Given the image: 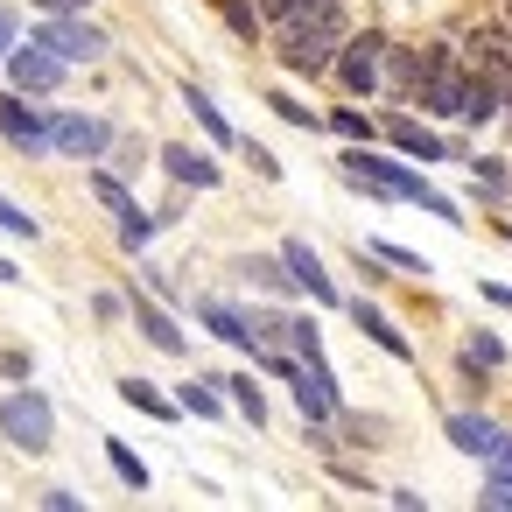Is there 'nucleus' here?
<instances>
[{
	"label": "nucleus",
	"instance_id": "1",
	"mask_svg": "<svg viewBox=\"0 0 512 512\" xmlns=\"http://www.w3.org/2000/svg\"><path fill=\"white\" fill-rule=\"evenodd\" d=\"M344 176L358 183V190H372V197H400V204H421L428 218H442V225H456L463 211L442 197V190H428L407 162H386V155H372V141H351L344 148Z\"/></svg>",
	"mask_w": 512,
	"mask_h": 512
},
{
	"label": "nucleus",
	"instance_id": "2",
	"mask_svg": "<svg viewBox=\"0 0 512 512\" xmlns=\"http://www.w3.org/2000/svg\"><path fill=\"white\" fill-rule=\"evenodd\" d=\"M386 50H393V43H386L379 29H351L330 78H337L351 99H372V92H386Z\"/></svg>",
	"mask_w": 512,
	"mask_h": 512
},
{
	"label": "nucleus",
	"instance_id": "3",
	"mask_svg": "<svg viewBox=\"0 0 512 512\" xmlns=\"http://www.w3.org/2000/svg\"><path fill=\"white\" fill-rule=\"evenodd\" d=\"M421 64H428V71H421V92H414V99H421V106H428L435 120H463L477 71H463V64H456L449 50H421Z\"/></svg>",
	"mask_w": 512,
	"mask_h": 512
},
{
	"label": "nucleus",
	"instance_id": "4",
	"mask_svg": "<svg viewBox=\"0 0 512 512\" xmlns=\"http://www.w3.org/2000/svg\"><path fill=\"white\" fill-rule=\"evenodd\" d=\"M0 435H8L15 449H29V456H43V449L57 442V414H50V400H43L36 386H15L8 400H0Z\"/></svg>",
	"mask_w": 512,
	"mask_h": 512
},
{
	"label": "nucleus",
	"instance_id": "5",
	"mask_svg": "<svg viewBox=\"0 0 512 512\" xmlns=\"http://www.w3.org/2000/svg\"><path fill=\"white\" fill-rule=\"evenodd\" d=\"M50 148L71 155V162H99L113 148V120H99V113H50Z\"/></svg>",
	"mask_w": 512,
	"mask_h": 512
},
{
	"label": "nucleus",
	"instance_id": "6",
	"mask_svg": "<svg viewBox=\"0 0 512 512\" xmlns=\"http://www.w3.org/2000/svg\"><path fill=\"white\" fill-rule=\"evenodd\" d=\"M64 78H71V71H64V57H57L50 43H22V50H8V85H15V92L50 99Z\"/></svg>",
	"mask_w": 512,
	"mask_h": 512
},
{
	"label": "nucleus",
	"instance_id": "7",
	"mask_svg": "<svg viewBox=\"0 0 512 512\" xmlns=\"http://www.w3.org/2000/svg\"><path fill=\"white\" fill-rule=\"evenodd\" d=\"M0 141L22 155H50V113H36L29 92H8L0 99Z\"/></svg>",
	"mask_w": 512,
	"mask_h": 512
},
{
	"label": "nucleus",
	"instance_id": "8",
	"mask_svg": "<svg viewBox=\"0 0 512 512\" xmlns=\"http://www.w3.org/2000/svg\"><path fill=\"white\" fill-rule=\"evenodd\" d=\"M36 43H50L64 64H99V57H106V36H99L92 22H78V15H50V22L36 29Z\"/></svg>",
	"mask_w": 512,
	"mask_h": 512
},
{
	"label": "nucleus",
	"instance_id": "9",
	"mask_svg": "<svg viewBox=\"0 0 512 512\" xmlns=\"http://www.w3.org/2000/svg\"><path fill=\"white\" fill-rule=\"evenodd\" d=\"M288 386H295V407H302L309 421H337V414H344V400H337V379H330V365H302V372H295Z\"/></svg>",
	"mask_w": 512,
	"mask_h": 512
},
{
	"label": "nucleus",
	"instance_id": "10",
	"mask_svg": "<svg viewBox=\"0 0 512 512\" xmlns=\"http://www.w3.org/2000/svg\"><path fill=\"white\" fill-rule=\"evenodd\" d=\"M442 428H449V442H456L463 456H491V449L505 442V428H498L491 414H477V407H456V414H449Z\"/></svg>",
	"mask_w": 512,
	"mask_h": 512
},
{
	"label": "nucleus",
	"instance_id": "11",
	"mask_svg": "<svg viewBox=\"0 0 512 512\" xmlns=\"http://www.w3.org/2000/svg\"><path fill=\"white\" fill-rule=\"evenodd\" d=\"M162 169H169L183 190H218V183H225V176H218V162H211V155H197V148H183V141H169V148H162Z\"/></svg>",
	"mask_w": 512,
	"mask_h": 512
},
{
	"label": "nucleus",
	"instance_id": "12",
	"mask_svg": "<svg viewBox=\"0 0 512 512\" xmlns=\"http://www.w3.org/2000/svg\"><path fill=\"white\" fill-rule=\"evenodd\" d=\"M197 323H204L211 337H225L232 351H253V358H260V344H253V323H246V309H232V302H197Z\"/></svg>",
	"mask_w": 512,
	"mask_h": 512
},
{
	"label": "nucleus",
	"instance_id": "13",
	"mask_svg": "<svg viewBox=\"0 0 512 512\" xmlns=\"http://www.w3.org/2000/svg\"><path fill=\"white\" fill-rule=\"evenodd\" d=\"M281 260L295 267V281H302V295H316V302H344V295L330 288V267H323V260H316V253L302 246V239H288V246H281Z\"/></svg>",
	"mask_w": 512,
	"mask_h": 512
},
{
	"label": "nucleus",
	"instance_id": "14",
	"mask_svg": "<svg viewBox=\"0 0 512 512\" xmlns=\"http://www.w3.org/2000/svg\"><path fill=\"white\" fill-rule=\"evenodd\" d=\"M386 141H393L400 155H414V162H442V155H449V141L428 134L421 120H386Z\"/></svg>",
	"mask_w": 512,
	"mask_h": 512
},
{
	"label": "nucleus",
	"instance_id": "15",
	"mask_svg": "<svg viewBox=\"0 0 512 512\" xmlns=\"http://www.w3.org/2000/svg\"><path fill=\"white\" fill-rule=\"evenodd\" d=\"M183 106H190V113H197V127H204V134H211V141H218V148H239V127H232V120H225V113H218V99H211V92H204V85H183Z\"/></svg>",
	"mask_w": 512,
	"mask_h": 512
},
{
	"label": "nucleus",
	"instance_id": "16",
	"mask_svg": "<svg viewBox=\"0 0 512 512\" xmlns=\"http://www.w3.org/2000/svg\"><path fill=\"white\" fill-rule=\"evenodd\" d=\"M351 323H358V330H365V337H372L386 358H414V351H407V337L386 323V309H379V302H351Z\"/></svg>",
	"mask_w": 512,
	"mask_h": 512
},
{
	"label": "nucleus",
	"instance_id": "17",
	"mask_svg": "<svg viewBox=\"0 0 512 512\" xmlns=\"http://www.w3.org/2000/svg\"><path fill=\"white\" fill-rule=\"evenodd\" d=\"M120 400H127L134 414H148V421H183V400H169V393L148 386V379H120Z\"/></svg>",
	"mask_w": 512,
	"mask_h": 512
},
{
	"label": "nucleus",
	"instance_id": "18",
	"mask_svg": "<svg viewBox=\"0 0 512 512\" xmlns=\"http://www.w3.org/2000/svg\"><path fill=\"white\" fill-rule=\"evenodd\" d=\"M239 281H260V288H274V295H302L295 267H288V260L274 267V260H260V253H246V260H239Z\"/></svg>",
	"mask_w": 512,
	"mask_h": 512
},
{
	"label": "nucleus",
	"instance_id": "19",
	"mask_svg": "<svg viewBox=\"0 0 512 512\" xmlns=\"http://www.w3.org/2000/svg\"><path fill=\"white\" fill-rule=\"evenodd\" d=\"M134 323H141V337L155 344V351H169V358H183V330L155 309V302H134Z\"/></svg>",
	"mask_w": 512,
	"mask_h": 512
},
{
	"label": "nucleus",
	"instance_id": "20",
	"mask_svg": "<svg viewBox=\"0 0 512 512\" xmlns=\"http://www.w3.org/2000/svg\"><path fill=\"white\" fill-rule=\"evenodd\" d=\"M477 78L512 106V50H505V43H477Z\"/></svg>",
	"mask_w": 512,
	"mask_h": 512
},
{
	"label": "nucleus",
	"instance_id": "21",
	"mask_svg": "<svg viewBox=\"0 0 512 512\" xmlns=\"http://www.w3.org/2000/svg\"><path fill=\"white\" fill-rule=\"evenodd\" d=\"M176 400H183V414H204V421H218L232 393H225V379H190V386H183Z\"/></svg>",
	"mask_w": 512,
	"mask_h": 512
},
{
	"label": "nucleus",
	"instance_id": "22",
	"mask_svg": "<svg viewBox=\"0 0 512 512\" xmlns=\"http://www.w3.org/2000/svg\"><path fill=\"white\" fill-rule=\"evenodd\" d=\"M421 71H428V64H421V50H386V85H393L400 99H414V92H421Z\"/></svg>",
	"mask_w": 512,
	"mask_h": 512
},
{
	"label": "nucleus",
	"instance_id": "23",
	"mask_svg": "<svg viewBox=\"0 0 512 512\" xmlns=\"http://www.w3.org/2000/svg\"><path fill=\"white\" fill-rule=\"evenodd\" d=\"M106 463H113V477H120L127 491H148V463H141V456H134L120 435H106Z\"/></svg>",
	"mask_w": 512,
	"mask_h": 512
},
{
	"label": "nucleus",
	"instance_id": "24",
	"mask_svg": "<svg viewBox=\"0 0 512 512\" xmlns=\"http://www.w3.org/2000/svg\"><path fill=\"white\" fill-rule=\"evenodd\" d=\"M211 8L225 15V29H232L239 43H253V36H260V22H267V15H260V0H211Z\"/></svg>",
	"mask_w": 512,
	"mask_h": 512
},
{
	"label": "nucleus",
	"instance_id": "25",
	"mask_svg": "<svg viewBox=\"0 0 512 512\" xmlns=\"http://www.w3.org/2000/svg\"><path fill=\"white\" fill-rule=\"evenodd\" d=\"M491 365H505V344L491 330H470L463 337V372H491Z\"/></svg>",
	"mask_w": 512,
	"mask_h": 512
},
{
	"label": "nucleus",
	"instance_id": "26",
	"mask_svg": "<svg viewBox=\"0 0 512 512\" xmlns=\"http://www.w3.org/2000/svg\"><path fill=\"white\" fill-rule=\"evenodd\" d=\"M470 176H477V197H484V204H505V190H512V176H505V162H491V155H477V162H470Z\"/></svg>",
	"mask_w": 512,
	"mask_h": 512
},
{
	"label": "nucleus",
	"instance_id": "27",
	"mask_svg": "<svg viewBox=\"0 0 512 512\" xmlns=\"http://www.w3.org/2000/svg\"><path fill=\"white\" fill-rule=\"evenodd\" d=\"M92 197H99L113 218H127V211H134V197H127V183H120L113 169H92Z\"/></svg>",
	"mask_w": 512,
	"mask_h": 512
},
{
	"label": "nucleus",
	"instance_id": "28",
	"mask_svg": "<svg viewBox=\"0 0 512 512\" xmlns=\"http://www.w3.org/2000/svg\"><path fill=\"white\" fill-rule=\"evenodd\" d=\"M225 393L239 400V414H246V421H267V393H260V379H246V372H239V379H225Z\"/></svg>",
	"mask_w": 512,
	"mask_h": 512
},
{
	"label": "nucleus",
	"instance_id": "29",
	"mask_svg": "<svg viewBox=\"0 0 512 512\" xmlns=\"http://www.w3.org/2000/svg\"><path fill=\"white\" fill-rule=\"evenodd\" d=\"M267 106H274V113H281L288 127H302V134H323V120H316V113H309L302 99H288V92H267Z\"/></svg>",
	"mask_w": 512,
	"mask_h": 512
},
{
	"label": "nucleus",
	"instance_id": "30",
	"mask_svg": "<svg viewBox=\"0 0 512 512\" xmlns=\"http://www.w3.org/2000/svg\"><path fill=\"white\" fill-rule=\"evenodd\" d=\"M323 127H330V134H344V141H372V134H379V127H372V120H365L358 106H337V113H330Z\"/></svg>",
	"mask_w": 512,
	"mask_h": 512
},
{
	"label": "nucleus",
	"instance_id": "31",
	"mask_svg": "<svg viewBox=\"0 0 512 512\" xmlns=\"http://www.w3.org/2000/svg\"><path fill=\"white\" fill-rule=\"evenodd\" d=\"M148 239H155V218L134 204V211L120 218V246H127V253H148Z\"/></svg>",
	"mask_w": 512,
	"mask_h": 512
},
{
	"label": "nucleus",
	"instance_id": "32",
	"mask_svg": "<svg viewBox=\"0 0 512 512\" xmlns=\"http://www.w3.org/2000/svg\"><path fill=\"white\" fill-rule=\"evenodd\" d=\"M365 260H386V267H400V274H428V260H421V253L386 246V239H372V246H365Z\"/></svg>",
	"mask_w": 512,
	"mask_h": 512
},
{
	"label": "nucleus",
	"instance_id": "33",
	"mask_svg": "<svg viewBox=\"0 0 512 512\" xmlns=\"http://www.w3.org/2000/svg\"><path fill=\"white\" fill-rule=\"evenodd\" d=\"M0 232H8V239H36V218H29L22 204H8V197H0Z\"/></svg>",
	"mask_w": 512,
	"mask_h": 512
},
{
	"label": "nucleus",
	"instance_id": "34",
	"mask_svg": "<svg viewBox=\"0 0 512 512\" xmlns=\"http://www.w3.org/2000/svg\"><path fill=\"white\" fill-rule=\"evenodd\" d=\"M246 169H253L260 183H281V162H274V155H267L260 141H246Z\"/></svg>",
	"mask_w": 512,
	"mask_h": 512
},
{
	"label": "nucleus",
	"instance_id": "35",
	"mask_svg": "<svg viewBox=\"0 0 512 512\" xmlns=\"http://www.w3.org/2000/svg\"><path fill=\"white\" fill-rule=\"evenodd\" d=\"M29 365H36V358H29V351H15V344H8V351H0V372H8V379H15V386H22V379H29Z\"/></svg>",
	"mask_w": 512,
	"mask_h": 512
},
{
	"label": "nucleus",
	"instance_id": "36",
	"mask_svg": "<svg viewBox=\"0 0 512 512\" xmlns=\"http://www.w3.org/2000/svg\"><path fill=\"white\" fill-rule=\"evenodd\" d=\"M92 0H36V15H85Z\"/></svg>",
	"mask_w": 512,
	"mask_h": 512
},
{
	"label": "nucleus",
	"instance_id": "37",
	"mask_svg": "<svg viewBox=\"0 0 512 512\" xmlns=\"http://www.w3.org/2000/svg\"><path fill=\"white\" fill-rule=\"evenodd\" d=\"M477 295H484V302H491V309H512V288H505V281H484V288H477Z\"/></svg>",
	"mask_w": 512,
	"mask_h": 512
},
{
	"label": "nucleus",
	"instance_id": "38",
	"mask_svg": "<svg viewBox=\"0 0 512 512\" xmlns=\"http://www.w3.org/2000/svg\"><path fill=\"white\" fill-rule=\"evenodd\" d=\"M491 470H505V477H512V435H505V442L491 449Z\"/></svg>",
	"mask_w": 512,
	"mask_h": 512
},
{
	"label": "nucleus",
	"instance_id": "39",
	"mask_svg": "<svg viewBox=\"0 0 512 512\" xmlns=\"http://www.w3.org/2000/svg\"><path fill=\"white\" fill-rule=\"evenodd\" d=\"M8 43H15V22H8V15H0V57H8Z\"/></svg>",
	"mask_w": 512,
	"mask_h": 512
}]
</instances>
